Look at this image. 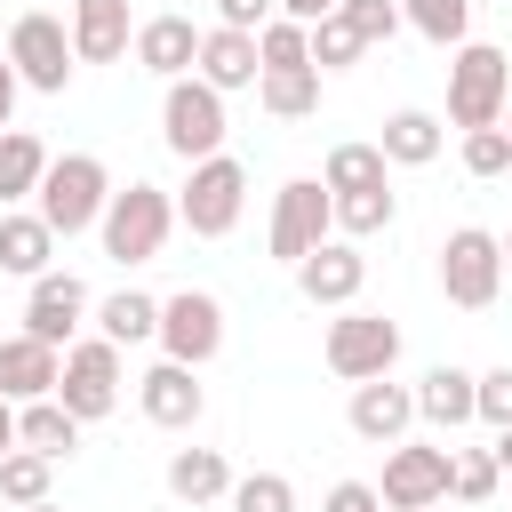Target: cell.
I'll return each instance as SVG.
<instances>
[{
    "label": "cell",
    "instance_id": "cell-1",
    "mask_svg": "<svg viewBox=\"0 0 512 512\" xmlns=\"http://www.w3.org/2000/svg\"><path fill=\"white\" fill-rule=\"evenodd\" d=\"M104 200H112V168H104L96 152H48V176H40V192H32V216H40L56 240L88 232V224L104 216Z\"/></svg>",
    "mask_w": 512,
    "mask_h": 512
},
{
    "label": "cell",
    "instance_id": "cell-2",
    "mask_svg": "<svg viewBox=\"0 0 512 512\" xmlns=\"http://www.w3.org/2000/svg\"><path fill=\"white\" fill-rule=\"evenodd\" d=\"M168 232H176V200L160 192V184H120L112 200H104V216H96V240H104V256L112 264H152L160 248H168Z\"/></svg>",
    "mask_w": 512,
    "mask_h": 512
},
{
    "label": "cell",
    "instance_id": "cell-3",
    "mask_svg": "<svg viewBox=\"0 0 512 512\" xmlns=\"http://www.w3.org/2000/svg\"><path fill=\"white\" fill-rule=\"evenodd\" d=\"M504 104H512V56L488 40H464L448 56V120L472 136V128H496Z\"/></svg>",
    "mask_w": 512,
    "mask_h": 512
},
{
    "label": "cell",
    "instance_id": "cell-4",
    "mask_svg": "<svg viewBox=\"0 0 512 512\" xmlns=\"http://www.w3.org/2000/svg\"><path fill=\"white\" fill-rule=\"evenodd\" d=\"M240 208H248V168H240L232 152L192 160V176H184V192H176V224H184L192 240H224V232L240 224Z\"/></svg>",
    "mask_w": 512,
    "mask_h": 512
},
{
    "label": "cell",
    "instance_id": "cell-5",
    "mask_svg": "<svg viewBox=\"0 0 512 512\" xmlns=\"http://www.w3.org/2000/svg\"><path fill=\"white\" fill-rule=\"evenodd\" d=\"M160 144L192 168V160H216L224 152V96L200 80V72H184V80H168V96H160Z\"/></svg>",
    "mask_w": 512,
    "mask_h": 512
},
{
    "label": "cell",
    "instance_id": "cell-6",
    "mask_svg": "<svg viewBox=\"0 0 512 512\" xmlns=\"http://www.w3.org/2000/svg\"><path fill=\"white\" fill-rule=\"evenodd\" d=\"M496 288H504V248H496V232L456 224V232L440 240V296H448L456 312H488Z\"/></svg>",
    "mask_w": 512,
    "mask_h": 512
},
{
    "label": "cell",
    "instance_id": "cell-7",
    "mask_svg": "<svg viewBox=\"0 0 512 512\" xmlns=\"http://www.w3.org/2000/svg\"><path fill=\"white\" fill-rule=\"evenodd\" d=\"M48 400H56L64 416H80V424L112 416V408H120V344H104V336H72V344H64V376H56Z\"/></svg>",
    "mask_w": 512,
    "mask_h": 512
},
{
    "label": "cell",
    "instance_id": "cell-8",
    "mask_svg": "<svg viewBox=\"0 0 512 512\" xmlns=\"http://www.w3.org/2000/svg\"><path fill=\"white\" fill-rule=\"evenodd\" d=\"M8 64H16V80H24V88L64 96V88H72V32H64V16L24 8V16L8 24Z\"/></svg>",
    "mask_w": 512,
    "mask_h": 512
},
{
    "label": "cell",
    "instance_id": "cell-9",
    "mask_svg": "<svg viewBox=\"0 0 512 512\" xmlns=\"http://www.w3.org/2000/svg\"><path fill=\"white\" fill-rule=\"evenodd\" d=\"M320 240H336V200L320 176H288L280 200H272V256L280 264H304Z\"/></svg>",
    "mask_w": 512,
    "mask_h": 512
},
{
    "label": "cell",
    "instance_id": "cell-10",
    "mask_svg": "<svg viewBox=\"0 0 512 512\" xmlns=\"http://www.w3.org/2000/svg\"><path fill=\"white\" fill-rule=\"evenodd\" d=\"M320 352H328V368H336L344 384H368V376H392L400 328H392L384 312H352V304H344V312L328 320V344H320Z\"/></svg>",
    "mask_w": 512,
    "mask_h": 512
},
{
    "label": "cell",
    "instance_id": "cell-11",
    "mask_svg": "<svg viewBox=\"0 0 512 512\" xmlns=\"http://www.w3.org/2000/svg\"><path fill=\"white\" fill-rule=\"evenodd\" d=\"M224 352V304L208 288H176L160 296V360H184V368H208Z\"/></svg>",
    "mask_w": 512,
    "mask_h": 512
},
{
    "label": "cell",
    "instance_id": "cell-12",
    "mask_svg": "<svg viewBox=\"0 0 512 512\" xmlns=\"http://www.w3.org/2000/svg\"><path fill=\"white\" fill-rule=\"evenodd\" d=\"M448 456H456V448H432V440H392L384 480H376L384 512H432V504H448Z\"/></svg>",
    "mask_w": 512,
    "mask_h": 512
},
{
    "label": "cell",
    "instance_id": "cell-13",
    "mask_svg": "<svg viewBox=\"0 0 512 512\" xmlns=\"http://www.w3.org/2000/svg\"><path fill=\"white\" fill-rule=\"evenodd\" d=\"M88 312H96V304H88V288H80L72 272H40L32 296H24V336H40V344L64 352V344L88 328Z\"/></svg>",
    "mask_w": 512,
    "mask_h": 512
},
{
    "label": "cell",
    "instance_id": "cell-14",
    "mask_svg": "<svg viewBox=\"0 0 512 512\" xmlns=\"http://www.w3.org/2000/svg\"><path fill=\"white\" fill-rule=\"evenodd\" d=\"M136 408H144L160 432H192V424H200V408H208L200 368H184V360H152V368L136 376Z\"/></svg>",
    "mask_w": 512,
    "mask_h": 512
},
{
    "label": "cell",
    "instance_id": "cell-15",
    "mask_svg": "<svg viewBox=\"0 0 512 512\" xmlns=\"http://www.w3.org/2000/svg\"><path fill=\"white\" fill-rule=\"evenodd\" d=\"M344 424H352L360 440L392 448V440H408V424H416V392H408V384H392V376H368V384H352Z\"/></svg>",
    "mask_w": 512,
    "mask_h": 512
},
{
    "label": "cell",
    "instance_id": "cell-16",
    "mask_svg": "<svg viewBox=\"0 0 512 512\" xmlns=\"http://www.w3.org/2000/svg\"><path fill=\"white\" fill-rule=\"evenodd\" d=\"M72 64H120L128 40H136V16L128 0H72Z\"/></svg>",
    "mask_w": 512,
    "mask_h": 512
},
{
    "label": "cell",
    "instance_id": "cell-17",
    "mask_svg": "<svg viewBox=\"0 0 512 512\" xmlns=\"http://www.w3.org/2000/svg\"><path fill=\"white\" fill-rule=\"evenodd\" d=\"M128 48H136V64H144V72L184 80V72L200 64V24H192V16H176V8H160V16H144V24H136V40H128Z\"/></svg>",
    "mask_w": 512,
    "mask_h": 512
},
{
    "label": "cell",
    "instance_id": "cell-18",
    "mask_svg": "<svg viewBox=\"0 0 512 512\" xmlns=\"http://www.w3.org/2000/svg\"><path fill=\"white\" fill-rule=\"evenodd\" d=\"M360 280H368V256L352 248V240H320L304 264H296V288H304V304H352L360 296Z\"/></svg>",
    "mask_w": 512,
    "mask_h": 512
},
{
    "label": "cell",
    "instance_id": "cell-19",
    "mask_svg": "<svg viewBox=\"0 0 512 512\" xmlns=\"http://www.w3.org/2000/svg\"><path fill=\"white\" fill-rule=\"evenodd\" d=\"M56 376H64V352L56 344H40V336H0V400H48L56 392Z\"/></svg>",
    "mask_w": 512,
    "mask_h": 512
},
{
    "label": "cell",
    "instance_id": "cell-20",
    "mask_svg": "<svg viewBox=\"0 0 512 512\" xmlns=\"http://www.w3.org/2000/svg\"><path fill=\"white\" fill-rule=\"evenodd\" d=\"M216 96H232V88H256L264 80V64H256V32H200V64H192Z\"/></svg>",
    "mask_w": 512,
    "mask_h": 512
},
{
    "label": "cell",
    "instance_id": "cell-21",
    "mask_svg": "<svg viewBox=\"0 0 512 512\" xmlns=\"http://www.w3.org/2000/svg\"><path fill=\"white\" fill-rule=\"evenodd\" d=\"M408 392H416V416H424L432 432H456V424H472V368L440 360V368H424V384H408Z\"/></svg>",
    "mask_w": 512,
    "mask_h": 512
},
{
    "label": "cell",
    "instance_id": "cell-22",
    "mask_svg": "<svg viewBox=\"0 0 512 512\" xmlns=\"http://www.w3.org/2000/svg\"><path fill=\"white\" fill-rule=\"evenodd\" d=\"M48 256H56V232H48L32 208H0V272L40 280V272H56Z\"/></svg>",
    "mask_w": 512,
    "mask_h": 512
},
{
    "label": "cell",
    "instance_id": "cell-23",
    "mask_svg": "<svg viewBox=\"0 0 512 512\" xmlns=\"http://www.w3.org/2000/svg\"><path fill=\"white\" fill-rule=\"evenodd\" d=\"M440 120L424 112V104H408V112H392L384 120V136H376V152H384V168H432L440 160Z\"/></svg>",
    "mask_w": 512,
    "mask_h": 512
},
{
    "label": "cell",
    "instance_id": "cell-24",
    "mask_svg": "<svg viewBox=\"0 0 512 512\" xmlns=\"http://www.w3.org/2000/svg\"><path fill=\"white\" fill-rule=\"evenodd\" d=\"M168 496H176V504H216V496H232L224 448H176V456H168Z\"/></svg>",
    "mask_w": 512,
    "mask_h": 512
},
{
    "label": "cell",
    "instance_id": "cell-25",
    "mask_svg": "<svg viewBox=\"0 0 512 512\" xmlns=\"http://www.w3.org/2000/svg\"><path fill=\"white\" fill-rule=\"evenodd\" d=\"M16 448H32V456L64 464V456L80 448V416H64L56 400H24V408H16Z\"/></svg>",
    "mask_w": 512,
    "mask_h": 512
},
{
    "label": "cell",
    "instance_id": "cell-26",
    "mask_svg": "<svg viewBox=\"0 0 512 512\" xmlns=\"http://www.w3.org/2000/svg\"><path fill=\"white\" fill-rule=\"evenodd\" d=\"M40 176H48V144H40L32 128H8V136H0V208L32 200Z\"/></svg>",
    "mask_w": 512,
    "mask_h": 512
},
{
    "label": "cell",
    "instance_id": "cell-27",
    "mask_svg": "<svg viewBox=\"0 0 512 512\" xmlns=\"http://www.w3.org/2000/svg\"><path fill=\"white\" fill-rule=\"evenodd\" d=\"M96 336L104 344H144V336H160V296H136V288H120V296H104L96 304Z\"/></svg>",
    "mask_w": 512,
    "mask_h": 512
},
{
    "label": "cell",
    "instance_id": "cell-28",
    "mask_svg": "<svg viewBox=\"0 0 512 512\" xmlns=\"http://www.w3.org/2000/svg\"><path fill=\"white\" fill-rule=\"evenodd\" d=\"M320 184H328V200H344V192H376V184H392V168H384L376 144H328Z\"/></svg>",
    "mask_w": 512,
    "mask_h": 512
},
{
    "label": "cell",
    "instance_id": "cell-29",
    "mask_svg": "<svg viewBox=\"0 0 512 512\" xmlns=\"http://www.w3.org/2000/svg\"><path fill=\"white\" fill-rule=\"evenodd\" d=\"M256 104H264L272 120H312V112H320V72H312V64L264 72V80H256Z\"/></svg>",
    "mask_w": 512,
    "mask_h": 512
},
{
    "label": "cell",
    "instance_id": "cell-30",
    "mask_svg": "<svg viewBox=\"0 0 512 512\" xmlns=\"http://www.w3.org/2000/svg\"><path fill=\"white\" fill-rule=\"evenodd\" d=\"M400 24L424 32L432 48H464V32H472V0H400Z\"/></svg>",
    "mask_w": 512,
    "mask_h": 512
},
{
    "label": "cell",
    "instance_id": "cell-31",
    "mask_svg": "<svg viewBox=\"0 0 512 512\" xmlns=\"http://www.w3.org/2000/svg\"><path fill=\"white\" fill-rule=\"evenodd\" d=\"M392 216H400V200H392V184H376V192H344V200H336V232H344V240H368V232H392Z\"/></svg>",
    "mask_w": 512,
    "mask_h": 512
},
{
    "label": "cell",
    "instance_id": "cell-32",
    "mask_svg": "<svg viewBox=\"0 0 512 512\" xmlns=\"http://www.w3.org/2000/svg\"><path fill=\"white\" fill-rule=\"evenodd\" d=\"M496 488H504V472H496L488 448H456V456H448V496H456V504H488Z\"/></svg>",
    "mask_w": 512,
    "mask_h": 512
},
{
    "label": "cell",
    "instance_id": "cell-33",
    "mask_svg": "<svg viewBox=\"0 0 512 512\" xmlns=\"http://www.w3.org/2000/svg\"><path fill=\"white\" fill-rule=\"evenodd\" d=\"M48 472H56L48 456H32V448H8V456H0V496H8L16 512H24V504H48Z\"/></svg>",
    "mask_w": 512,
    "mask_h": 512
},
{
    "label": "cell",
    "instance_id": "cell-34",
    "mask_svg": "<svg viewBox=\"0 0 512 512\" xmlns=\"http://www.w3.org/2000/svg\"><path fill=\"white\" fill-rule=\"evenodd\" d=\"M256 64H264V72H296V64H312V40H304V24L272 16V24L256 32Z\"/></svg>",
    "mask_w": 512,
    "mask_h": 512
},
{
    "label": "cell",
    "instance_id": "cell-35",
    "mask_svg": "<svg viewBox=\"0 0 512 512\" xmlns=\"http://www.w3.org/2000/svg\"><path fill=\"white\" fill-rule=\"evenodd\" d=\"M304 40H312V72H320V80H328V72H344V64H360V56H368V48H360V40H352V32H344V16H320V24H312V32H304Z\"/></svg>",
    "mask_w": 512,
    "mask_h": 512
},
{
    "label": "cell",
    "instance_id": "cell-36",
    "mask_svg": "<svg viewBox=\"0 0 512 512\" xmlns=\"http://www.w3.org/2000/svg\"><path fill=\"white\" fill-rule=\"evenodd\" d=\"M336 16H344V32H352L360 48H376V40L400 32V0H336Z\"/></svg>",
    "mask_w": 512,
    "mask_h": 512
},
{
    "label": "cell",
    "instance_id": "cell-37",
    "mask_svg": "<svg viewBox=\"0 0 512 512\" xmlns=\"http://www.w3.org/2000/svg\"><path fill=\"white\" fill-rule=\"evenodd\" d=\"M224 504H232V512H296V488H288L280 472H248V480H232Z\"/></svg>",
    "mask_w": 512,
    "mask_h": 512
},
{
    "label": "cell",
    "instance_id": "cell-38",
    "mask_svg": "<svg viewBox=\"0 0 512 512\" xmlns=\"http://www.w3.org/2000/svg\"><path fill=\"white\" fill-rule=\"evenodd\" d=\"M472 416H480L488 432H504V424H512V360H504V368H488V376H472Z\"/></svg>",
    "mask_w": 512,
    "mask_h": 512
},
{
    "label": "cell",
    "instance_id": "cell-39",
    "mask_svg": "<svg viewBox=\"0 0 512 512\" xmlns=\"http://www.w3.org/2000/svg\"><path fill=\"white\" fill-rule=\"evenodd\" d=\"M464 168H472L480 184H488V176H512V136H504V128H472V136H464Z\"/></svg>",
    "mask_w": 512,
    "mask_h": 512
},
{
    "label": "cell",
    "instance_id": "cell-40",
    "mask_svg": "<svg viewBox=\"0 0 512 512\" xmlns=\"http://www.w3.org/2000/svg\"><path fill=\"white\" fill-rule=\"evenodd\" d=\"M216 24L224 32H264L272 24V0H216Z\"/></svg>",
    "mask_w": 512,
    "mask_h": 512
},
{
    "label": "cell",
    "instance_id": "cell-41",
    "mask_svg": "<svg viewBox=\"0 0 512 512\" xmlns=\"http://www.w3.org/2000/svg\"><path fill=\"white\" fill-rule=\"evenodd\" d=\"M320 512H384V496H376V488H368V480H336V488H328V504H320Z\"/></svg>",
    "mask_w": 512,
    "mask_h": 512
},
{
    "label": "cell",
    "instance_id": "cell-42",
    "mask_svg": "<svg viewBox=\"0 0 512 512\" xmlns=\"http://www.w3.org/2000/svg\"><path fill=\"white\" fill-rule=\"evenodd\" d=\"M272 16H288V24H320V16H336V0H272Z\"/></svg>",
    "mask_w": 512,
    "mask_h": 512
},
{
    "label": "cell",
    "instance_id": "cell-43",
    "mask_svg": "<svg viewBox=\"0 0 512 512\" xmlns=\"http://www.w3.org/2000/svg\"><path fill=\"white\" fill-rule=\"evenodd\" d=\"M16 96H24V80H16V64L0 56V136L16 128Z\"/></svg>",
    "mask_w": 512,
    "mask_h": 512
},
{
    "label": "cell",
    "instance_id": "cell-44",
    "mask_svg": "<svg viewBox=\"0 0 512 512\" xmlns=\"http://www.w3.org/2000/svg\"><path fill=\"white\" fill-rule=\"evenodd\" d=\"M16 448V400H0V456Z\"/></svg>",
    "mask_w": 512,
    "mask_h": 512
},
{
    "label": "cell",
    "instance_id": "cell-45",
    "mask_svg": "<svg viewBox=\"0 0 512 512\" xmlns=\"http://www.w3.org/2000/svg\"><path fill=\"white\" fill-rule=\"evenodd\" d=\"M488 456H496V472H512V424L496 432V448H488Z\"/></svg>",
    "mask_w": 512,
    "mask_h": 512
},
{
    "label": "cell",
    "instance_id": "cell-46",
    "mask_svg": "<svg viewBox=\"0 0 512 512\" xmlns=\"http://www.w3.org/2000/svg\"><path fill=\"white\" fill-rule=\"evenodd\" d=\"M496 248H504V272H512V232H496Z\"/></svg>",
    "mask_w": 512,
    "mask_h": 512
},
{
    "label": "cell",
    "instance_id": "cell-47",
    "mask_svg": "<svg viewBox=\"0 0 512 512\" xmlns=\"http://www.w3.org/2000/svg\"><path fill=\"white\" fill-rule=\"evenodd\" d=\"M24 512H64V504H56V496H48V504H24Z\"/></svg>",
    "mask_w": 512,
    "mask_h": 512
},
{
    "label": "cell",
    "instance_id": "cell-48",
    "mask_svg": "<svg viewBox=\"0 0 512 512\" xmlns=\"http://www.w3.org/2000/svg\"><path fill=\"white\" fill-rule=\"evenodd\" d=\"M496 128H504V136H512V104H504V120H496Z\"/></svg>",
    "mask_w": 512,
    "mask_h": 512
},
{
    "label": "cell",
    "instance_id": "cell-49",
    "mask_svg": "<svg viewBox=\"0 0 512 512\" xmlns=\"http://www.w3.org/2000/svg\"><path fill=\"white\" fill-rule=\"evenodd\" d=\"M432 512H440V504H432Z\"/></svg>",
    "mask_w": 512,
    "mask_h": 512
}]
</instances>
